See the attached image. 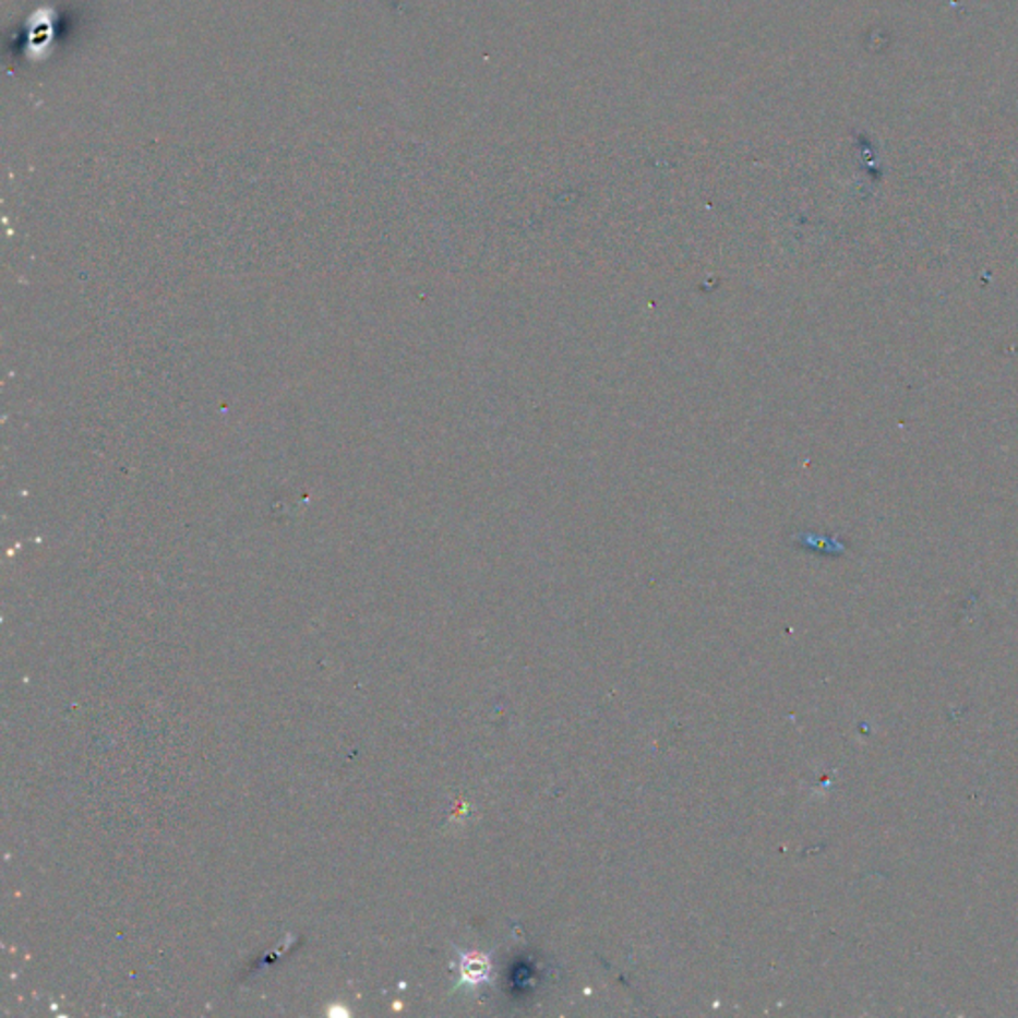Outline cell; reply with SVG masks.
Masks as SVG:
<instances>
[{"label": "cell", "mask_w": 1018, "mask_h": 1018, "mask_svg": "<svg viewBox=\"0 0 1018 1018\" xmlns=\"http://www.w3.org/2000/svg\"><path fill=\"white\" fill-rule=\"evenodd\" d=\"M459 977L466 985H480L490 977V961L478 953H464L459 957Z\"/></svg>", "instance_id": "6da1fadb"}]
</instances>
